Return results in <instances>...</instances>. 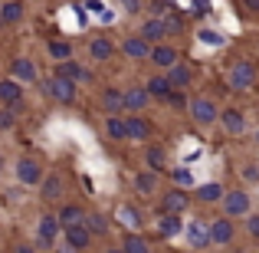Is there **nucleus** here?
<instances>
[{"mask_svg": "<svg viewBox=\"0 0 259 253\" xmlns=\"http://www.w3.org/2000/svg\"><path fill=\"white\" fill-rule=\"evenodd\" d=\"M59 224H63V230L66 227H79V224H85V210L79 207V204H66V207H59Z\"/></svg>", "mask_w": 259, "mask_h": 253, "instance_id": "nucleus-34", "label": "nucleus"}, {"mask_svg": "<svg viewBox=\"0 0 259 253\" xmlns=\"http://www.w3.org/2000/svg\"><path fill=\"white\" fill-rule=\"evenodd\" d=\"M141 158H145V168H148V171H154V174H167V171H171V155H167V148H164V145H158V141L145 145Z\"/></svg>", "mask_w": 259, "mask_h": 253, "instance_id": "nucleus-9", "label": "nucleus"}, {"mask_svg": "<svg viewBox=\"0 0 259 253\" xmlns=\"http://www.w3.org/2000/svg\"><path fill=\"white\" fill-rule=\"evenodd\" d=\"M240 4H243V13H249V17L259 13V0H240Z\"/></svg>", "mask_w": 259, "mask_h": 253, "instance_id": "nucleus-44", "label": "nucleus"}, {"mask_svg": "<svg viewBox=\"0 0 259 253\" xmlns=\"http://www.w3.org/2000/svg\"><path fill=\"white\" fill-rule=\"evenodd\" d=\"M167 105L177 109V112H187V105H190V99H187V89H174L171 95H167Z\"/></svg>", "mask_w": 259, "mask_h": 253, "instance_id": "nucleus-40", "label": "nucleus"}, {"mask_svg": "<svg viewBox=\"0 0 259 253\" xmlns=\"http://www.w3.org/2000/svg\"><path fill=\"white\" fill-rule=\"evenodd\" d=\"M167 177H171L174 188H184V191H194V188H197V177H194V171H190L187 165L171 168V171H167Z\"/></svg>", "mask_w": 259, "mask_h": 253, "instance_id": "nucleus-32", "label": "nucleus"}, {"mask_svg": "<svg viewBox=\"0 0 259 253\" xmlns=\"http://www.w3.org/2000/svg\"><path fill=\"white\" fill-rule=\"evenodd\" d=\"M89 56H92L95 63H108V59L115 56V43L105 37V33H99V37L89 40Z\"/></svg>", "mask_w": 259, "mask_h": 253, "instance_id": "nucleus-24", "label": "nucleus"}, {"mask_svg": "<svg viewBox=\"0 0 259 253\" xmlns=\"http://www.w3.org/2000/svg\"><path fill=\"white\" fill-rule=\"evenodd\" d=\"M194 40L200 46H207V50H220V46H227V37H223L220 30H213V26H197Z\"/></svg>", "mask_w": 259, "mask_h": 253, "instance_id": "nucleus-28", "label": "nucleus"}, {"mask_svg": "<svg viewBox=\"0 0 259 253\" xmlns=\"http://www.w3.org/2000/svg\"><path fill=\"white\" fill-rule=\"evenodd\" d=\"M145 89L151 92L154 102H167V95L174 92V86H171V79H167V73H151V76L145 79Z\"/></svg>", "mask_w": 259, "mask_h": 253, "instance_id": "nucleus-19", "label": "nucleus"}, {"mask_svg": "<svg viewBox=\"0 0 259 253\" xmlns=\"http://www.w3.org/2000/svg\"><path fill=\"white\" fill-rule=\"evenodd\" d=\"M256 161H259V158H256Z\"/></svg>", "mask_w": 259, "mask_h": 253, "instance_id": "nucleus-50", "label": "nucleus"}, {"mask_svg": "<svg viewBox=\"0 0 259 253\" xmlns=\"http://www.w3.org/2000/svg\"><path fill=\"white\" fill-rule=\"evenodd\" d=\"M256 191H259V188H256Z\"/></svg>", "mask_w": 259, "mask_h": 253, "instance_id": "nucleus-49", "label": "nucleus"}, {"mask_svg": "<svg viewBox=\"0 0 259 253\" xmlns=\"http://www.w3.org/2000/svg\"><path fill=\"white\" fill-rule=\"evenodd\" d=\"M43 92L50 95V99L63 102V105H72L76 95H79V86L69 83V79H63V76H53V79H46V83H43Z\"/></svg>", "mask_w": 259, "mask_h": 253, "instance_id": "nucleus-6", "label": "nucleus"}, {"mask_svg": "<svg viewBox=\"0 0 259 253\" xmlns=\"http://www.w3.org/2000/svg\"><path fill=\"white\" fill-rule=\"evenodd\" d=\"M66 247H69L72 253H85L89 247H92V234H89L85 224H79V227H66Z\"/></svg>", "mask_w": 259, "mask_h": 253, "instance_id": "nucleus-20", "label": "nucleus"}, {"mask_svg": "<svg viewBox=\"0 0 259 253\" xmlns=\"http://www.w3.org/2000/svg\"><path fill=\"white\" fill-rule=\"evenodd\" d=\"M10 76L17 79V83H39V69H36V63L33 59H13L10 63Z\"/></svg>", "mask_w": 259, "mask_h": 253, "instance_id": "nucleus-25", "label": "nucleus"}, {"mask_svg": "<svg viewBox=\"0 0 259 253\" xmlns=\"http://www.w3.org/2000/svg\"><path fill=\"white\" fill-rule=\"evenodd\" d=\"M105 253H125V250H121V243H118V247H108Z\"/></svg>", "mask_w": 259, "mask_h": 253, "instance_id": "nucleus-47", "label": "nucleus"}, {"mask_svg": "<svg viewBox=\"0 0 259 253\" xmlns=\"http://www.w3.org/2000/svg\"><path fill=\"white\" fill-rule=\"evenodd\" d=\"M210 237H213V247H230L236 240V224L230 217H213L210 221Z\"/></svg>", "mask_w": 259, "mask_h": 253, "instance_id": "nucleus-13", "label": "nucleus"}, {"mask_svg": "<svg viewBox=\"0 0 259 253\" xmlns=\"http://www.w3.org/2000/svg\"><path fill=\"white\" fill-rule=\"evenodd\" d=\"M46 53H50L56 63H66V59H72V40H50V43H46Z\"/></svg>", "mask_w": 259, "mask_h": 253, "instance_id": "nucleus-36", "label": "nucleus"}, {"mask_svg": "<svg viewBox=\"0 0 259 253\" xmlns=\"http://www.w3.org/2000/svg\"><path fill=\"white\" fill-rule=\"evenodd\" d=\"M135 191H138V197H161V174H154V171H138L135 174Z\"/></svg>", "mask_w": 259, "mask_h": 253, "instance_id": "nucleus-17", "label": "nucleus"}, {"mask_svg": "<svg viewBox=\"0 0 259 253\" xmlns=\"http://www.w3.org/2000/svg\"><path fill=\"white\" fill-rule=\"evenodd\" d=\"M56 76L69 79V83H92V73L85 69L82 63H76V59H66V63H56Z\"/></svg>", "mask_w": 259, "mask_h": 253, "instance_id": "nucleus-22", "label": "nucleus"}, {"mask_svg": "<svg viewBox=\"0 0 259 253\" xmlns=\"http://www.w3.org/2000/svg\"><path fill=\"white\" fill-rule=\"evenodd\" d=\"M102 109H105V115H125V89L118 86H105L99 95Z\"/></svg>", "mask_w": 259, "mask_h": 253, "instance_id": "nucleus-16", "label": "nucleus"}, {"mask_svg": "<svg viewBox=\"0 0 259 253\" xmlns=\"http://www.w3.org/2000/svg\"><path fill=\"white\" fill-rule=\"evenodd\" d=\"M105 135L112 141H128V128H125V115H105Z\"/></svg>", "mask_w": 259, "mask_h": 253, "instance_id": "nucleus-33", "label": "nucleus"}, {"mask_svg": "<svg viewBox=\"0 0 259 253\" xmlns=\"http://www.w3.org/2000/svg\"><path fill=\"white\" fill-rule=\"evenodd\" d=\"M187 115L194 125L200 128H210L220 122V105H217L210 95H190V105H187Z\"/></svg>", "mask_w": 259, "mask_h": 253, "instance_id": "nucleus-2", "label": "nucleus"}, {"mask_svg": "<svg viewBox=\"0 0 259 253\" xmlns=\"http://www.w3.org/2000/svg\"><path fill=\"white\" fill-rule=\"evenodd\" d=\"M223 194H227V188L220 181H203L194 188V201H200V204H220Z\"/></svg>", "mask_w": 259, "mask_h": 253, "instance_id": "nucleus-23", "label": "nucleus"}, {"mask_svg": "<svg viewBox=\"0 0 259 253\" xmlns=\"http://www.w3.org/2000/svg\"><path fill=\"white\" fill-rule=\"evenodd\" d=\"M184 227H187L184 214H161L158 221H154V230H158V237H164V240H174V237H181Z\"/></svg>", "mask_w": 259, "mask_h": 253, "instance_id": "nucleus-15", "label": "nucleus"}, {"mask_svg": "<svg viewBox=\"0 0 259 253\" xmlns=\"http://www.w3.org/2000/svg\"><path fill=\"white\" fill-rule=\"evenodd\" d=\"M243 221H246V224H243L246 234L253 237V240H259V210H256V214H249V217H243Z\"/></svg>", "mask_w": 259, "mask_h": 253, "instance_id": "nucleus-41", "label": "nucleus"}, {"mask_svg": "<svg viewBox=\"0 0 259 253\" xmlns=\"http://www.w3.org/2000/svg\"><path fill=\"white\" fill-rule=\"evenodd\" d=\"M161 214H184V210L190 207V201H194V197H190V191H184V188H167V191H161Z\"/></svg>", "mask_w": 259, "mask_h": 253, "instance_id": "nucleus-7", "label": "nucleus"}, {"mask_svg": "<svg viewBox=\"0 0 259 253\" xmlns=\"http://www.w3.org/2000/svg\"><path fill=\"white\" fill-rule=\"evenodd\" d=\"M148 63L158 66V73H167L171 66L181 63V50H177L174 43H154V46H151V56H148Z\"/></svg>", "mask_w": 259, "mask_h": 253, "instance_id": "nucleus-10", "label": "nucleus"}, {"mask_svg": "<svg viewBox=\"0 0 259 253\" xmlns=\"http://www.w3.org/2000/svg\"><path fill=\"white\" fill-rule=\"evenodd\" d=\"M63 177L59 174H46L43 177V184H39V197H43V201H59V197H63Z\"/></svg>", "mask_w": 259, "mask_h": 253, "instance_id": "nucleus-31", "label": "nucleus"}, {"mask_svg": "<svg viewBox=\"0 0 259 253\" xmlns=\"http://www.w3.org/2000/svg\"><path fill=\"white\" fill-rule=\"evenodd\" d=\"M220 207H223V217H230V221L249 217L253 214V194H249L246 188H230L227 194H223Z\"/></svg>", "mask_w": 259, "mask_h": 253, "instance_id": "nucleus-3", "label": "nucleus"}, {"mask_svg": "<svg viewBox=\"0 0 259 253\" xmlns=\"http://www.w3.org/2000/svg\"><path fill=\"white\" fill-rule=\"evenodd\" d=\"M167 79H171L174 89H190V86H194V69H190V66L181 59L177 66H171V69H167Z\"/></svg>", "mask_w": 259, "mask_h": 253, "instance_id": "nucleus-30", "label": "nucleus"}, {"mask_svg": "<svg viewBox=\"0 0 259 253\" xmlns=\"http://www.w3.org/2000/svg\"><path fill=\"white\" fill-rule=\"evenodd\" d=\"M0 102L17 112V109L23 105V86H20L17 79H4V83H0Z\"/></svg>", "mask_w": 259, "mask_h": 253, "instance_id": "nucleus-26", "label": "nucleus"}, {"mask_svg": "<svg viewBox=\"0 0 259 253\" xmlns=\"http://www.w3.org/2000/svg\"><path fill=\"white\" fill-rule=\"evenodd\" d=\"M59 230H63V224H59V217H56V214H43V217H39V237H36V247L50 250Z\"/></svg>", "mask_w": 259, "mask_h": 253, "instance_id": "nucleus-18", "label": "nucleus"}, {"mask_svg": "<svg viewBox=\"0 0 259 253\" xmlns=\"http://www.w3.org/2000/svg\"><path fill=\"white\" fill-rule=\"evenodd\" d=\"M125 128H128V141H138V145H148L154 135V125H151V119H145V112H128Z\"/></svg>", "mask_w": 259, "mask_h": 253, "instance_id": "nucleus-5", "label": "nucleus"}, {"mask_svg": "<svg viewBox=\"0 0 259 253\" xmlns=\"http://www.w3.org/2000/svg\"><path fill=\"white\" fill-rule=\"evenodd\" d=\"M23 17H26V7L20 4V0H7V4L0 7V23H20Z\"/></svg>", "mask_w": 259, "mask_h": 253, "instance_id": "nucleus-35", "label": "nucleus"}, {"mask_svg": "<svg viewBox=\"0 0 259 253\" xmlns=\"http://www.w3.org/2000/svg\"><path fill=\"white\" fill-rule=\"evenodd\" d=\"M227 83H230L233 92H249V89H256V83H259V66L253 59H236L227 69Z\"/></svg>", "mask_w": 259, "mask_h": 253, "instance_id": "nucleus-1", "label": "nucleus"}, {"mask_svg": "<svg viewBox=\"0 0 259 253\" xmlns=\"http://www.w3.org/2000/svg\"><path fill=\"white\" fill-rule=\"evenodd\" d=\"M151 92H148L145 86H128L125 89V112H145L148 105H151Z\"/></svg>", "mask_w": 259, "mask_h": 253, "instance_id": "nucleus-21", "label": "nucleus"}, {"mask_svg": "<svg viewBox=\"0 0 259 253\" xmlns=\"http://www.w3.org/2000/svg\"><path fill=\"white\" fill-rule=\"evenodd\" d=\"M164 26H167V40L187 33V20H184L181 13H164Z\"/></svg>", "mask_w": 259, "mask_h": 253, "instance_id": "nucleus-38", "label": "nucleus"}, {"mask_svg": "<svg viewBox=\"0 0 259 253\" xmlns=\"http://www.w3.org/2000/svg\"><path fill=\"white\" fill-rule=\"evenodd\" d=\"M240 177H243V184H249V188H259V161H243Z\"/></svg>", "mask_w": 259, "mask_h": 253, "instance_id": "nucleus-39", "label": "nucleus"}, {"mask_svg": "<svg viewBox=\"0 0 259 253\" xmlns=\"http://www.w3.org/2000/svg\"><path fill=\"white\" fill-rule=\"evenodd\" d=\"M121 10H125L128 17H135V13L141 10V0H121Z\"/></svg>", "mask_w": 259, "mask_h": 253, "instance_id": "nucleus-43", "label": "nucleus"}, {"mask_svg": "<svg viewBox=\"0 0 259 253\" xmlns=\"http://www.w3.org/2000/svg\"><path fill=\"white\" fill-rule=\"evenodd\" d=\"M253 141H256V145H259V128H256V132H253Z\"/></svg>", "mask_w": 259, "mask_h": 253, "instance_id": "nucleus-48", "label": "nucleus"}, {"mask_svg": "<svg viewBox=\"0 0 259 253\" xmlns=\"http://www.w3.org/2000/svg\"><path fill=\"white\" fill-rule=\"evenodd\" d=\"M184 240H187L190 250L207 253L210 247H213V237H210V221H200V217L187 221V227H184Z\"/></svg>", "mask_w": 259, "mask_h": 253, "instance_id": "nucleus-4", "label": "nucleus"}, {"mask_svg": "<svg viewBox=\"0 0 259 253\" xmlns=\"http://www.w3.org/2000/svg\"><path fill=\"white\" fill-rule=\"evenodd\" d=\"M43 177H46V171H43V165H39L36 158L23 155V158L17 161V181L23 184V188H39V184H43Z\"/></svg>", "mask_w": 259, "mask_h": 253, "instance_id": "nucleus-8", "label": "nucleus"}, {"mask_svg": "<svg viewBox=\"0 0 259 253\" xmlns=\"http://www.w3.org/2000/svg\"><path fill=\"white\" fill-rule=\"evenodd\" d=\"M85 227H89V234H99V237H105L108 234V217L105 214H99V210H89L85 214Z\"/></svg>", "mask_w": 259, "mask_h": 253, "instance_id": "nucleus-37", "label": "nucleus"}, {"mask_svg": "<svg viewBox=\"0 0 259 253\" xmlns=\"http://www.w3.org/2000/svg\"><path fill=\"white\" fill-rule=\"evenodd\" d=\"M220 128L230 135V138H240V135H246L249 122H246V115H243L240 109H220Z\"/></svg>", "mask_w": 259, "mask_h": 253, "instance_id": "nucleus-12", "label": "nucleus"}, {"mask_svg": "<svg viewBox=\"0 0 259 253\" xmlns=\"http://www.w3.org/2000/svg\"><path fill=\"white\" fill-rule=\"evenodd\" d=\"M121 250H125V253H154L151 237H145V234H132V230H125V237H121Z\"/></svg>", "mask_w": 259, "mask_h": 253, "instance_id": "nucleus-27", "label": "nucleus"}, {"mask_svg": "<svg viewBox=\"0 0 259 253\" xmlns=\"http://www.w3.org/2000/svg\"><path fill=\"white\" fill-rule=\"evenodd\" d=\"M118 50L125 53L128 59H135V63H148V56H151V43H148V40H141L138 33H128V37H121Z\"/></svg>", "mask_w": 259, "mask_h": 253, "instance_id": "nucleus-11", "label": "nucleus"}, {"mask_svg": "<svg viewBox=\"0 0 259 253\" xmlns=\"http://www.w3.org/2000/svg\"><path fill=\"white\" fill-rule=\"evenodd\" d=\"M13 253H36V250H33L30 243H20V247H13Z\"/></svg>", "mask_w": 259, "mask_h": 253, "instance_id": "nucleus-46", "label": "nucleus"}, {"mask_svg": "<svg viewBox=\"0 0 259 253\" xmlns=\"http://www.w3.org/2000/svg\"><path fill=\"white\" fill-rule=\"evenodd\" d=\"M17 125V112L13 109H0V128H13Z\"/></svg>", "mask_w": 259, "mask_h": 253, "instance_id": "nucleus-42", "label": "nucleus"}, {"mask_svg": "<svg viewBox=\"0 0 259 253\" xmlns=\"http://www.w3.org/2000/svg\"><path fill=\"white\" fill-rule=\"evenodd\" d=\"M118 221L125 224L132 234H141V227H145V217H141V210L135 207V204H121L118 207Z\"/></svg>", "mask_w": 259, "mask_h": 253, "instance_id": "nucleus-29", "label": "nucleus"}, {"mask_svg": "<svg viewBox=\"0 0 259 253\" xmlns=\"http://www.w3.org/2000/svg\"><path fill=\"white\" fill-rule=\"evenodd\" d=\"M85 10H92V13H105V7H102V0H85Z\"/></svg>", "mask_w": 259, "mask_h": 253, "instance_id": "nucleus-45", "label": "nucleus"}, {"mask_svg": "<svg viewBox=\"0 0 259 253\" xmlns=\"http://www.w3.org/2000/svg\"><path fill=\"white\" fill-rule=\"evenodd\" d=\"M138 37L148 40V43H167V26H164V17H145L138 26Z\"/></svg>", "mask_w": 259, "mask_h": 253, "instance_id": "nucleus-14", "label": "nucleus"}]
</instances>
